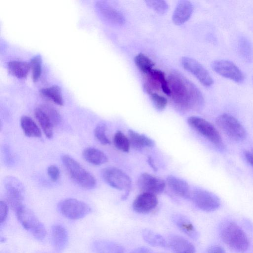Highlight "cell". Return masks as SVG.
Instances as JSON below:
<instances>
[{
    "mask_svg": "<svg viewBox=\"0 0 253 253\" xmlns=\"http://www.w3.org/2000/svg\"><path fill=\"white\" fill-rule=\"evenodd\" d=\"M170 95L175 107L182 111L198 110L204 104L200 90L192 83L178 74H172L168 80Z\"/></svg>",
    "mask_w": 253,
    "mask_h": 253,
    "instance_id": "cell-1",
    "label": "cell"
},
{
    "mask_svg": "<svg viewBox=\"0 0 253 253\" xmlns=\"http://www.w3.org/2000/svg\"><path fill=\"white\" fill-rule=\"evenodd\" d=\"M61 160L71 178L79 185L87 189L96 186V180L94 176L73 158L64 155Z\"/></svg>",
    "mask_w": 253,
    "mask_h": 253,
    "instance_id": "cell-2",
    "label": "cell"
},
{
    "mask_svg": "<svg viewBox=\"0 0 253 253\" xmlns=\"http://www.w3.org/2000/svg\"><path fill=\"white\" fill-rule=\"evenodd\" d=\"M223 242L234 251L239 253L246 252L249 246V241L244 231L234 222L225 223L220 232Z\"/></svg>",
    "mask_w": 253,
    "mask_h": 253,
    "instance_id": "cell-3",
    "label": "cell"
},
{
    "mask_svg": "<svg viewBox=\"0 0 253 253\" xmlns=\"http://www.w3.org/2000/svg\"><path fill=\"white\" fill-rule=\"evenodd\" d=\"M34 115L46 137L52 138L53 128L61 121L59 112L52 106L43 104L35 109Z\"/></svg>",
    "mask_w": 253,
    "mask_h": 253,
    "instance_id": "cell-4",
    "label": "cell"
},
{
    "mask_svg": "<svg viewBox=\"0 0 253 253\" xmlns=\"http://www.w3.org/2000/svg\"><path fill=\"white\" fill-rule=\"evenodd\" d=\"M15 213L23 227L36 239L42 241L45 238L46 234L45 228L32 211L23 206Z\"/></svg>",
    "mask_w": 253,
    "mask_h": 253,
    "instance_id": "cell-5",
    "label": "cell"
},
{
    "mask_svg": "<svg viewBox=\"0 0 253 253\" xmlns=\"http://www.w3.org/2000/svg\"><path fill=\"white\" fill-rule=\"evenodd\" d=\"M215 122L219 129L231 139L241 141L246 138L244 127L233 116L226 113L221 114L216 118Z\"/></svg>",
    "mask_w": 253,
    "mask_h": 253,
    "instance_id": "cell-6",
    "label": "cell"
},
{
    "mask_svg": "<svg viewBox=\"0 0 253 253\" xmlns=\"http://www.w3.org/2000/svg\"><path fill=\"white\" fill-rule=\"evenodd\" d=\"M101 175L104 181L110 186L126 191L124 199L128 195L131 187V180L124 171L115 167H107L102 170Z\"/></svg>",
    "mask_w": 253,
    "mask_h": 253,
    "instance_id": "cell-7",
    "label": "cell"
},
{
    "mask_svg": "<svg viewBox=\"0 0 253 253\" xmlns=\"http://www.w3.org/2000/svg\"><path fill=\"white\" fill-rule=\"evenodd\" d=\"M57 208L63 216L72 220L82 218L91 211V208L87 204L72 198H68L60 201Z\"/></svg>",
    "mask_w": 253,
    "mask_h": 253,
    "instance_id": "cell-8",
    "label": "cell"
},
{
    "mask_svg": "<svg viewBox=\"0 0 253 253\" xmlns=\"http://www.w3.org/2000/svg\"><path fill=\"white\" fill-rule=\"evenodd\" d=\"M189 125L197 132L217 147H222V140L216 128L209 122L201 117L188 118Z\"/></svg>",
    "mask_w": 253,
    "mask_h": 253,
    "instance_id": "cell-9",
    "label": "cell"
},
{
    "mask_svg": "<svg viewBox=\"0 0 253 253\" xmlns=\"http://www.w3.org/2000/svg\"><path fill=\"white\" fill-rule=\"evenodd\" d=\"M190 199L198 208L207 212L216 210L220 205V200L216 195L202 189L192 190Z\"/></svg>",
    "mask_w": 253,
    "mask_h": 253,
    "instance_id": "cell-10",
    "label": "cell"
},
{
    "mask_svg": "<svg viewBox=\"0 0 253 253\" xmlns=\"http://www.w3.org/2000/svg\"><path fill=\"white\" fill-rule=\"evenodd\" d=\"M211 68L217 74L236 83H242L245 80L243 72L231 61L225 59L214 60L211 63Z\"/></svg>",
    "mask_w": 253,
    "mask_h": 253,
    "instance_id": "cell-11",
    "label": "cell"
},
{
    "mask_svg": "<svg viewBox=\"0 0 253 253\" xmlns=\"http://www.w3.org/2000/svg\"><path fill=\"white\" fill-rule=\"evenodd\" d=\"M182 67L193 74L203 85L210 87L213 81L208 70L197 60L188 57H183L181 59Z\"/></svg>",
    "mask_w": 253,
    "mask_h": 253,
    "instance_id": "cell-12",
    "label": "cell"
},
{
    "mask_svg": "<svg viewBox=\"0 0 253 253\" xmlns=\"http://www.w3.org/2000/svg\"><path fill=\"white\" fill-rule=\"evenodd\" d=\"M137 183L139 189L142 193H150L155 195L161 193L166 186L163 180L148 173L141 174Z\"/></svg>",
    "mask_w": 253,
    "mask_h": 253,
    "instance_id": "cell-13",
    "label": "cell"
},
{
    "mask_svg": "<svg viewBox=\"0 0 253 253\" xmlns=\"http://www.w3.org/2000/svg\"><path fill=\"white\" fill-rule=\"evenodd\" d=\"M158 204L155 194L143 192L138 195L132 203L133 210L139 213H147L155 209Z\"/></svg>",
    "mask_w": 253,
    "mask_h": 253,
    "instance_id": "cell-14",
    "label": "cell"
},
{
    "mask_svg": "<svg viewBox=\"0 0 253 253\" xmlns=\"http://www.w3.org/2000/svg\"><path fill=\"white\" fill-rule=\"evenodd\" d=\"M51 240L54 249L59 252L63 251L69 240L68 233L66 228L60 224L53 225L51 228Z\"/></svg>",
    "mask_w": 253,
    "mask_h": 253,
    "instance_id": "cell-15",
    "label": "cell"
},
{
    "mask_svg": "<svg viewBox=\"0 0 253 253\" xmlns=\"http://www.w3.org/2000/svg\"><path fill=\"white\" fill-rule=\"evenodd\" d=\"M193 11V5L188 0L179 1L172 15L173 22L176 25H181L190 18Z\"/></svg>",
    "mask_w": 253,
    "mask_h": 253,
    "instance_id": "cell-16",
    "label": "cell"
},
{
    "mask_svg": "<svg viewBox=\"0 0 253 253\" xmlns=\"http://www.w3.org/2000/svg\"><path fill=\"white\" fill-rule=\"evenodd\" d=\"M166 181L169 187L175 194L185 199H190L192 190L184 180L177 176L169 175Z\"/></svg>",
    "mask_w": 253,
    "mask_h": 253,
    "instance_id": "cell-17",
    "label": "cell"
},
{
    "mask_svg": "<svg viewBox=\"0 0 253 253\" xmlns=\"http://www.w3.org/2000/svg\"><path fill=\"white\" fill-rule=\"evenodd\" d=\"M96 6L102 15L109 22L117 25L124 23L125 19L123 15L108 3L104 1H98Z\"/></svg>",
    "mask_w": 253,
    "mask_h": 253,
    "instance_id": "cell-18",
    "label": "cell"
},
{
    "mask_svg": "<svg viewBox=\"0 0 253 253\" xmlns=\"http://www.w3.org/2000/svg\"><path fill=\"white\" fill-rule=\"evenodd\" d=\"M169 245L174 253H195L194 245L183 237L172 235L169 237Z\"/></svg>",
    "mask_w": 253,
    "mask_h": 253,
    "instance_id": "cell-19",
    "label": "cell"
},
{
    "mask_svg": "<svg viewBox=\"0 0 253 253\" xmlns=\"http://www.w3.org/2000/svg\"><path fill=\"white\" fill-rule=\"evenodd\" d=\"M172 222L182 232L190 238L197 240L199 234L191 221L182 214H175L172 217Z\"/></svg>",
    "mask_w": 253,
    "mask_h": 253,
    "instance_id": "cell-20",
    "label": "cell"
},
{
    "mask_svg": "<svg viewBox=\"0 0 253 253\" xmlns=\"http://www.w3.org/2000/svg\"><path fill=\"white\" fill-rule=\"evenodd\" d=\"M5 189L8 203L15 212L24 206L22 192L17 186L11 183L6 185Z\"/></svg>",
    "mask_w": 253,
    "mask_h": 253,
    "instance_id": "cell-21",
    "label": "cell"
},
{
    "mask_svg": "<svg viewBox=\"0 0 253 253\" xmlns=\"http://www.w3.org/2000/svg\"><path fill=\"white\" fill-rule=\"evenodd\" d=\"M95 253H125V249L121 245L110 241L97 240L92 245Z\"/></svg>",
    "mask_w": 253,
    "mask_h": 253,
    "instance_id": "cell-22",
    "label": "cell"
},
{
    "mask_svg": "<svg viewBox=\"0 0 253 253\" xmlns=\"http://www.w3.org/2000/svg\"><path fill=\"white\" fill-rule=\"evenodd\" d=\"M83 157L87 163L99 166L108 162V158L101 150L94 147H87L82 153Z\"/></svg>",
    "mask_w": 253,
    "mask_h": 253,
    "instance_id": "cell-23",
    "label": "cell"
},
{
    "mask_svg": "<svg viewBox=\"0 0 253 253\" xmlns=\"http://www.w3.org/2000/svg\"><path fill=\"white\" fill-rule=\"evenodd\" d=\"M128 135L130 145L135 149L152 147L155 145L154 141L151 138L133 130H128Z\"/></svg>",
    "mask_w": 253,
    "mask_h": 253,
    "instance_id": "cell-24",
    "label": "cell"
},
{
    "mask_svg": "<svg viewBox=\"0 0 253 253\" xmlns=\"http://www.w3.org/2000/svg\"><path fill=\"white\" fill-rule=\"evenodd\" d=\"M142 236L148 244L153 247L163 248L169 247V243L161 235L152 230L143 229L142 231Z\"/></svg>",
    "mask_w": 253,
    "mask_h": 253,
    "instance_id": "cell-25",
    "label": "cell"
},
{
    "mask_svg": "<svg viewBox=\"0 0 253 253\" xmlns=\"http://www.w3.org/2000/svg\"><path fill=\"white\" fill-rule=\"evenodd\" d=\"M20 126L24 134L29 137L39 138L42 132L35 122L30 117L23 116L20 119Z\"/></svg>",
    "mask_w": 253,
    "mask_h": 253,
    "instance_id": "cell-26",
    "label": "cell"
},
{
    "mask_svg": "<svg viewBox=\"0 0 253 253\" xmlns=\"http://www.w3.org/2000/svg\"><path fill=\"white\" fill-rule=\"evenodd\" d=\"M9 72L18 78L26 77L31 69L30 63L21 61H11L8 63Z\"/></svg>",
    "mask_w": 253,
    "mask_h": 253,
    "instance_id": "cell-27",
    "label": "cell"
},
{
    "mask_svg": "<svg viewBox=\"0 0 253 253\" xmlns=\"http://www.w3.org/2000/svg\"><path fill=\"white\" fill-rule=\"evenodd\" d=\"M238 52L246 62H250L253 59V49L250 42L244 37L240 38L238 43Z\"/></svg>",
    "mask_w": 253,
    "mask_h": 253,
    "instance_id": "cell-28",
    "label": "cell"
},
{
    "mask_svg": "<svg viewBox=\"0 0 253 253\" xmlns=\"http://www.w3.org/2000/svg\"><path fill=\"white\" fill-rule=\"evenodd\" d=\"M42 94L54 103L62 106L64 102L62 95L61 88L56 85H54L49 87L43 88L41 90Z\"/></svg>",
    "mask_w": 253,
    "mask_h": 253,
    "instance_id": "cell-29",
    "label": "cell"
},
{
    "mask_svg": "<svg viewBox=\"0 0 253 253\" xmlns=\"http://www.w3.org/2000/svg\"><path fill=\"white\" fill-rule=\"evenodd\" d=\"M134 62L142 73L147 74L153 70L154 63L145 54L140 53L135 56Z\"/></svg>",
    "mask_w": 253,
    "mask_h": 253,
    "instance_id": "cell-30",
    "label": "cell"
},
{
    "mask_svg": "<svg viewBox=\"0 0 253 253\" xmlns=\"http://www.w3.org/2000/svg\"><path fill=\"white\" fill-rule=\"evenodd\" d=\"M113 142L115 146L118 149L124 152L129 151L130 146L129 140L122 131H117L115 133Z\"/></svg>",
    "mask_w": 253,
    "mask_h": 253,
    "instance_id": "cell-31",
    "label": "cell"
},
{
    "mask_svg": "<svg viewBox=\"0 0 253 253\" xmlns=\"http://www.w3.org/2000/svg\"><path fill=\"white\" fill-rule=\"evenodd\" d=\"M42 59L40 55L34 56L30 61V64L32 71V79L34 82H37L42 73Z\"/></svg>",
    "mask_w": 253,
    "mask_h": 253,
    "instance_id": "cell-32",
    "label": "cell"
},
{
    "mask_svg": "<svg viewBox=\"0 0 253 253\" xmlns=\"http://www.w3.org/2000/svg\"><path fill=\"white\" fill-rule=\"evenodd\" d=\"M107 127L103 123L97 125L94 128V134L96 139L103 145L110 144L111 142L106 134Z\"/></svg>",
    "mask_w": 253,
    "mask_h": 253,
    "instance_id": "cell-33",
    "label": "cell"
},
{
    "mask_svg": "<svg viewBox=\"0 0 253 253\" xmlns=\"http://www.w3.org/2000/svg\"><path fill=\"white\" fill-rule=\"evenodd\" d=\"M145 2L149 7L159 14L166 13L169 8L167 3L164 0H146Z\"/></svg>",
    "mask_w": 253,
    "mask_h": 253,
    "instance_id": "cell-34",
    "label": "cell"
},
{
    "mask_svg": "<svg viewBox=\"0 0 253 253\" xmlns=\"http://www.w3.org/2000/svg\"><path fill=\"white\" fill-rule=\"evenodd\" d=\"M149 94L152 102L158 110L162 111L166 108L168 101L165 97L156 92H152Z\"/></svg>",
    "mask_w": 253,
    "mask_h": 253,
    "instance_id": "cell-35",
    "label": "cell"
},
{
    "mask_svg": "<svg viewBox=\"0 0 253 253\" xmlns=\"http://www.w3.org/2000/svg\"><path fill=\"white\" fill-rule=\"evenodd\" d=\"M47 174L52 181H56L60 176V169L55 165H50L47 168Z\"/></svg>",
    "mask_w": 253,
    "mask_h": 253,
    "instance_id": "cell-36",
    "label": "cell"
},
{
    "mask_svg": "<svg viewBox=\"0 0 253 253\" xmlns=\"http://www.w3.org/2000/svg\"><path fill=\"white\" fill-rule=\"evenodd\" d=\"M8 212V207L7 203L1 200L0 202V225L6 220Z\"/></svg>",
    "mask_w": 253,
    "mask_h": 253,
    "instance_id": "cell-37",
    "label": "cell"
},
{
    "mask_svg": "<svg viewBox=\"0 0 253 253\" xmlns=\"http://www.w3.org/2000/svg\"><path fill=\"white\" fill-rule=\"evenodd\" d=\"M207 253H225L224 249L219 246H213L210 247Z\"/></svg>",
    "mask_w": 253,
    "mask_h": 253,
    "instance_id": "cell-38",
    "label": "cell"
},
{
    "mask_svg": "<svg viewBox=\"0 0 253 253\" xmlns=\"http://www.w3.org/2000/svg\"><path fill=\"white\" fill-rule=\"evenodd\" d=\"M130 253H154V252L147 247H140L134 249Z\"/></svg>",
    "mask_w": 253,
    "mask_h": 253,
    "instance_id": "cell-39",
    "label": "cell"
},
{
    "mask_svg": "<svg viewBox=\"0 0 253 253\" xmlns=\"http://www.w3.org/2000/svg\"><path fill=\"white\" fill-rule=\"evenodd\" d=\"M244 155L247 161L253 168V154L250 152L246 151Z\"/></svg>",
    "mask_w": 253,
    "mask_h": 253,
    "instance_id": "cell-40",
    "label": "cell"
},
{
    "mask_svg": "<svg viewBox=\"0 0 253 253\" xmlns=\"http://www.w3.org/2000/svg\"><path fill=\"white\" fill-rule=\"evenodd\" d=\"M148 162H149V163L150 165H151V167H152V168H153L154 169H155V165L153 163V162L152 161V159L151 157H149L148 158Z\"/></svg>",
    "mask_w": 253,
    "mask_h": 253,
    "instance_id": "cell-41",
    "label": "cell"
},
{
    "mask_svg": "<svg viewBox=\"0 0 253 253\" xmlns=\"http://www.w3.org/2000/svg\"><path fill=\"white\" fill-rule=\"evenodd\" d=\"M252 153L253 154V150H252Z\"/></svg>",
    "mask_w": 253,
    "mask_h": 253,
    "instance_id": "cell-42",
    "label": "cell"
},
{
    "mask_svg": "<svg viewBox=\"0 0 253 253\" xmlns=\"http://www.w3.org/2000/svg\"></svg>",
    "mask_w": 253,
    "mask_h": 253,
    "instance_id": "cell-43",
    "label": "cell"
}]
</instances>
